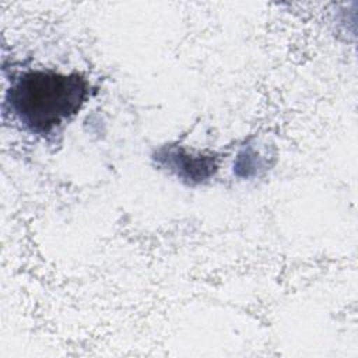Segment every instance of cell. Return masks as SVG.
<instances>
[{"label": "cell", "instance_id": "6da1fadb", "mask_svg": "<svg viewBox=\"0 0 358 358\" xmlns=\"http://www.w3.org/2000/svg\"><path fill=\"white\" fill-rule=\"evenodd\" d=\"M87 94V81L78 74L32 70L13 81L7 102L27 130L48 134L78 112Z\"/></svg>", "mask_w": 358, "mask_h": 358}]
</instances>
